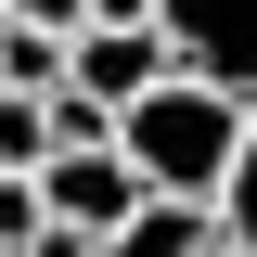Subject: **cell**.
<instances>
[{"label":"cell","instance_id":"6da1fadb","mask_svg":"<svg viewBox=\"0 0 257 257\" xmlns=\"http://www.w3.org/2000/svg\"><path fill=\"white\" fill-rule=\"evenodd\" d=\"M244 116H257V103L219 90V77H167V90H142L116 116V142H128V167H142L155 193L219 206V193H231V155H244Z\"/></svg>","mask_w":257,"mask_h":257},{"label":"cell","instance_id":"7a4b0ae2","mask_svg":"<svg viewBox=\"0 0 257 257\" xmlns=\"http://www.w3.org/2000/svg\"><path fill=\"white\" fill-rule=\"evenodd\" d=\"M39 206L77 219V231H128L142 206H155V180L128 167V142H64V155L39 167Z\"/></svg>","mask_w":257,"mask_h":257},{"label":"cell","instance_id":"3957f363","mask_svg":"<svg viewBox=\"0 0 257 257\" xmlns=\"http://www.w3.org/2000/svg\"><path fill=\"white\" fill-rule=\"evenodd\" d=\"M155 26L180 39V77H219L257 103V0H155Z\"/></svg>","mask_w":257,"mask_h":257},{"label":"cell","instance_id":"277c9868","mask_svg":"<svg viewBox=\"0 0 257 257\" xmlns=\"http://www.w3.org/2000/svg\"><path fill=\"white\" fill-rule=\"evenodd\" d=\"M167 77H180V39H167V26H90L64 90H90V103H116V116H128V103L167 90Z\"/></svg>","mask_w":257,"mask_h":257},{"label":"cell","instance_id":"5b68a950","mask_svg":"<svg viewBox=\"0 0 257 257\" xmlns=\"http://www.w3.org/2000/svg\"><path fill=\"white\" fill-rule=\"evenodd\" d=\"M231 231H219V206H180V193H155L128 231H103V257H219Z\"/></svg>","mask_w":257,"mask_h":257},{"label":"cell","instance_id":"8992f818","mask_svg":"<svg viewBox=\"0 0 257 257\" xmlns=\"http://www.w3.org/2000/svg\"><path fill=\"white\" fill-rule=\"evenodd\" d=\"M52 167V90H0V180Z\"/></svg>","mask_w":257,"mask_h":257},{"label":"cell","instance_id":"52a82bcc","mask_svg":"<svg viewBox=\"0 0 257 257\" xmlns=\"http://www.w3.org/2000/svg\"><path fill=\"white\" fill-rule=\"evenodd\" d=\"M219 231L257 257V116H244V155H231V193H219Z\"/></svg>","mask_w":257,"mask_h":257},{"label":"cell","instance_id":"ba28073f","mask_svg":"<svg viewBox=\"0 0 257 257\" xmlns=\"http://www.w3.org/2000/svg\"><path fill=\"white\" fill-rule=\"evenodd\" d=\"M39 231H52V206H39V180H0V257H26Z\"/></svg>","mask_w":257,"mask_h":257},{"label":"cell","instance_id":"9c48e42d","mask_svg":"<svg viewBox=\"0 0 257 257\" xmlns=\"http://www.w3.org/2000/svg\"><path fill=\"white\" fill-rule=\"evenodd\" d=\"M13 26H52V39H90V0H0Z\"/></svg>","mask_w":257,"mask_h":257},{"label":"cell","instance_id":"30bf717a","mask_svg":"<svg viewBox=\"0 0 257 257\" xmlns=\"http://www.w3.org/2000/svg\"><path fill=\"white\" fill-rule=\"evenodd\" d=\"M26 257H103V231H77V219H52V231H39Z\"/></svg>","mask_w":257,"mask_h":257},{"label":"cell","instance_id":"8fae6325","mask_svg":"<svg viewBox=\"0 0 257 257\" xmlns=\"http://www.w3.org/2000/svg\"><path fill=\"white\" fill-rule=\"evenodd\" d=\"M90 26H155V0H90Z\"/></svg>","mask_w":257,"mask_h":257},{"label":"cell","instance_id":"7c38bea8","mask_svg":"<svg viewBox=\"0 0 257 257\" xmlns=\"http://www.w3.org/2000/svg\"><path fill=\"white\" fill-rule=\"evenodd\" d=\"M219 257H244V244H219Z\"/></svg>","mask_w":257,"mask_h":257}]
</instances>
